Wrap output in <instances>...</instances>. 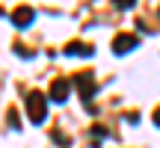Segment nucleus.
Returning <instances> with one entry per match:
<instances>
[{"mask_svg":"<svg viewBox=\"0 0 160 148\" xmlns=\"http://www.w3.org/2000/svg\"><path fill=\"white\" fill-rule=\"evenodd\" d=\"M65 53L68 57H92V45H86V42H68Z\"/></svg>","mask_w":160,"mask_h":148,"instance_id":"6","label":"nucleus"},{"mask_svg":"<svg viewBox=\"0 0 160 148\" xmlns=\"http://www.w3.org/2000/svg\"><path fill=\"white\" fill-rule=\"evenodd\" d=\"M92 136H95V139H104V136H107V127H104V125H92Z\"/></svg>","mask_w":160,"mask_h":148,"instance_id":"7","label":"nucleus"},{"mask_svg":"<svg viewBox=\"0 0 160 148\" xmlns=\"http://www.w3.org/2000/svg\"><path fill=\"white\" fill-rule=\"evenodd\" d=\"M113 3H116V9H133L137 0H113Z\"/></svg>","mask_w":160,"mask_h":148,"instance_id":"8","label":"nucleus"},{"mask_svg":"<svg viewBox=\"0 0 160 148\" xmlns=\"http://www.w3.org/2000/svg\"><path fill=\"white\" fill-rule=\"evenodd\" d=\"M24 101H27V116H30V121H33V125H42L45 116H48V98L42 95V92L33 89V92H27Z\"/></svg>","mask_w":160,"mask_h":148,"instance_id":"1","label":"nucleus"},{"mask_svg":"<svg viewBox=\"0 0 160 148\" xmlns=\"http://www.w3.org/2000/svg\"><path fill=\"white\" fill-rule=\"evenodd\" d=\"M74 86L80 92V98H83V104H92V98H95V77H92V71H77L74 74Z\"/></svg>","mask_w":160,"mask_h":148,"instance_id":"2","label":"nucleus"},{"mask_svg":"<svg viewBox=\"0 0 160 148\" xmlns=\"http://www.w3.org/2000/svg\"><path fill=\"white\" fill-rule=\"evenodd\" d=\"M151 119H154V125H157V127H160V107H157V110H154V116H151Z\"/></svg>","mask_w":160,"mask_h":148,"instance_id":"10","label":"nucleus"},{"mask_svg":"<svg viewBox=\"0 0 160 148\" xmlns=\"http://www.w3.org/2000/svg\"><path fill=\"white\" fill-rule=\"evenodd\" d=\"M68 89H71V83L65 77H57L51 83V101H57V104H62L65 98H68Z\"/></svg>","mask_w":160,"mask_h":148,"instance_id":"5","label":"nucleus"},{"mask_svg":"<svg viewBox=\"0 0 160 148\" xmlns=\"http://www.w3.org/2000/svg\"><path fill=\"white\" fill-rule=\"evenodd\" d=\"M137 45H139V39L133 33H119L113 39V53H119V57H122V53H131Z\"/></svg>","mask_w":160,"mask_h":148,"instance_id":"3","label":"nucleus"},{"mask_svg":"<svg viewBox=\"0 0 160 148\" xmlns=\"http://www.w3.org/2000/svg\"><path fill=\"white\" fill-rule=\"evenodd\" d=\"M9 121H12V127H18V125H21V121H18V113H15V110H9Z\"/></svg>","mask_w":160,"mask_h":148,"instance_id":"9","label":"nucleus"},{"mask_svg":"<svg viewBox=\"0 0 160 148\" xmlns=\"http://www.w3.org/2000/svg\"><path fill=\"white\" fill-rule=\"evenodd\" d=\"M33 18H36V12H33V6H18V9L12 12V24H15L18 30H24V27H30V24H33Z\"/></svg>","mask_w":160,"mask_h":148,"instance_id":"4","label":"nucleus"}]
</instances>
